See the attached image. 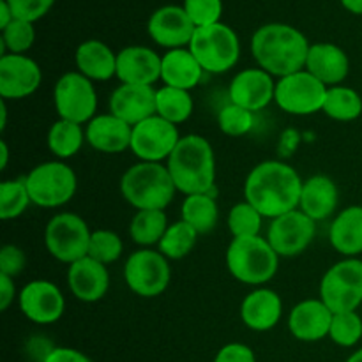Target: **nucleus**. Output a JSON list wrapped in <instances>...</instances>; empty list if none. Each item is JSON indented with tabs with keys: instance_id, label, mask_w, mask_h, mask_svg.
<instances>
[{
	"instance_id": "1",
	"label": "nucleus",
	"mask_w": 362,
	"mask_h": 362,
	"mask_svg": "<svg viewBox=\"0 0 362 362\" xmlns=\"http://www.w3.org/2000/svg\"><path fill=\"white\" fill-rule=\"evenodd\" d=\"M303 184L297 170L286 163L264 161L247 175L244 197L264 218L276 219L299 207Z\"/></svg>"
},
{
	"instance_id": "2",
	"label": "nucleus",
	"mask_w": 362,
	"mask_h": 362,
	"mask_svg": "<svg viewBox=\"0 0 362 362\" xmlns=\"http://www.w3.org/2000/svg\"><path fill=\"white\" fill-rule=\"evenodd\" d=\"M310 46L299 28L286 23L262 25L251 37V53L258 67L279 78L299 73L306 67Z\"/></svg>"
},
{
	"instance_id": "3",
	"label": "nucleus",
	"mask_w": 362,
	"mask_h": 362,
	"mask_svg": "<svg viewBox=\"0 0 362 362\" xmlns=\"http://www.w3.org/2000/svg\"><path fill=\"white\" fill-rule=\"evenodd\" d=\"M166 168L177 191L186 197L211 193L216 182L214 148L200 134H186L168 158Z\"/></svg>"
},
{
	"instance_id": "4",
	"label": "nucleus",
	"mask_w": 362,
	"mask_h": 362,
	"mask_svg": "<svg viewBox=\"0 0 362 362\" xmlns=\"http://www.w3.org/2000/svg\"><path fill=\"white\" fill-rule=\"evenodd\" d=\"M175 184L161 163L140 161L120 179L124 200L138 211H165L175 197Z\"/></svg>"
},
{
	"instance_id": "5",
	"label": "nucleus",
	"mask_w": 362,
	"mask_h": 362,
	"mask_svg": "<svg viewBox=\"0 0 362 362\" xmlns=\"http://www.w3.org/2000/svg\"><path fill=\"white\" fill-rule=\"evenodd\" d=\"M226 267L237 281L258 286L274 278L279 257L264 237H233L226 250Z\"/></svg>"
},
{
	"instance_id": "6",
	"label": "nucleus",
	"mask_w": 362,
	"mask_h": 362,
	"mask_svg": "<svg viewBox=\"0 0 362 362\" xmlns=\"http://www.w3.org/2000/svg\"><path fill=\"white\" fill-rule=\"evenodd\" d=\"M189 52L205 73L221 74L232 69L240 57V41L232 27L226 23L209 25L194 30Z\"/></svg>"
},
{
	"instance_id": "7",
	"label": "nucleus",
	"mask_w": 362,
	"mask_h": 362,
	"mask_svg": "<svg viewBox=\"0 0 362 362\" xmlns=\"http://www.w3.org/2000/svg\"><path fill=\"white\" fill-rule=\"evenodd\" d=\"M32 204L37 207L55 209L62 207L73 200L76 193V173L69 165L62 161L41 163L30 170L25 177Z\"/></svg>"
},
{
	"instance_id": "8",
	"label": "nucleus",
	"mask_w": 362,
	"mask_h": 362,
	"mask_svg": "<svg viewBox=\"0 0 362 362\" xmlns=\"http://www.w3.org/2000/svg\"><path fill=\"white\" fill-rule=\"evenodd\" d=\"M92 232L83 218L73 212L53 216L45 230V244L48 253L62 264H74L88 257Z\"/></svg>"
},
{
	"instance_id": "9",
	"label": "nucleus",
	"mask_w": 362,
	"mask_h": 362,
	"mask_svg": "<svg viewBox=\"0 0 362 362\" xmlns=\"http://www.w3.org/2000/svg\"><path fill=\"white\" fill-rule=\"evenodd\" d=\"M320 299L332 313L356 311L362 304V260L345 258L332 265L320 281Z\"/></svg>"
},
{
	"instance_id": "10",
	"label": "nucleus",
	"mask_w": 362,
	"mask_h": 362,
	"mask_svg": "<svg viewBox=\"0 0 362 362\" xmlns=\"http://www.w3.org/2000/svg\"><path fill=\"white\" fill-rule=\"evenodd\" d=\"M124 279L136 296L145 299L161 296L172 281L168 258L154 250L134 251L124 265Z\"/></svg>"
},
{
	"instance_id": "11",
	"label": "nucleus",
	"mask_w": 362,
	"mask_h": 362,
	"mask_svg": "<svg viewBox=\"0 0 362 362\" xmlns=\"http://www.w3.org/2000/svg\"><path fill=\"white\" fill-rule=\"evenodd\" d=\"M53 101L60 119L81 126L90 122L98 110V94L94 83L78 71H71L60 76L53 90Z\"/></svg>"
},
{
	"instance_id": "12",
	"label": "nucleus",
	"mask_w": 362,
	"mask_h": 362,
	"mask_svg": "<svg viewBox=\"0 0 362 362\" xmlns=\"http://www.w3.org/2000/svg\"><path fill=\"white\" fill-rule=\"evenodd\" d=\"M327 88L313 74L303 69L279 78L276 83L274 101L283 112L290 115H313L324 108Z\"/></svg>"
},
{
	"instance_id": "13",
	"label": "nucleus",
	"mask_w": 362,
	"mask_h": 362,
	"mask_svg": "<svg viewBox=\"0 0 362 362\" xmlns=\"http://www.w3.org/2000/svg\"><path fill=\"white\" fill-rule=\"evenodd\" d=\"M179 141L180 136L175 124L168 122L156 113L133 126L131 151L140 161L161 163L163 159L172 156Z\"/></svg>"
},
{
	"instance_id": "14",
	"label": "nucleus",
	"mask_w": 362,
	"mask_h": 362,
	"mask_svg": "<svg viewBox=\"0 0 362 362\" xmlns=\"http://www.w3.org/2000/svg\"><path fill=\"white\" fill-rule=\"evenodd\" d=\"M315 232L317 226L313 219L296 209L288 214L272 219L269 225L267 240L278 257L292 258L299 257L310 247L315 239Z\"/></svg>"
},
{
	"instance_id": "15",
	"label": "nucleus",
	"mask_w": 362,
	"mask_h": 362,
	"mask_svg": "<svg viewBox=\"0 0 362 362\" xmlns=\"http://www.w3.org/2000/svg\"><path fill=\"white\" fill-rule=\"evenodd\" d=\"M18 306L25 318L39 325L55 324L66 310V299L59 286L46 279H34L21 288Z\"/></svg>"
},
{
	"instance_id": "16",
	"label": "nucleus",
	"mask_w": 362,
	"mask_h": 362,
	"mask_svg": "<svg viewBox=\"0 0 362 362\" xmlns=\"http://www.w3.org/2000/svg\"><path fill=\"white\" fill-rule=\"evenodd\" d=\"M42 81V71L34 59L27 55L0 57V98L6 101L25 99L34 94Z\"/></svg>"
},
{
	"instance_id": "17",
	"label": "nucleus",
	"mask_w": 362,
	"mask_h": 362,
	"mask_svg": "<svg viewBox=\"0 0 362 362\" xmlns=\"http://www.w3.org/2000/svg\"><path fill=\"white\" fill-rule=\"evenodd\" d=\"M194 27L182 6H163L151 14L147 32L156 45L168 49L186 48L193 39Z\"/></svg>"
},
{
	"instance_id": "18",
	"label": "nucleus",
	"mask_w": 362,
	"mask_h": 362,
	"mask_svg": "<svg viewBox=\"0 0 362 362\" xmlns=\"http://www.w3.org/2000/svg\"><path fill=\"white\" fill-rule=\"evenodd\" d=\"M276 83L267 71L260 67L243 69L233 76L228 87L230 103L250 112H260L269 103L274 101Z\"/></svg>"
},
{
	"instance_id": "19",
	"label": "nucleus",
	"mask_w": 362,
	"mask_h": 362,
	"mask_svg": "<svg viewBox=\"0 0 362 362\" xmlns=\"http://www.w3.org/2000/svg\"><path fill=\"white\" fill-rule=\"evenodd\" d=\"M156 88L152 85L122 83L110 95V113L131 127L156 115Z\"/></svg>"
},
{
	"instance_id": "20",
	"label": "nucleus",
	"mask_w": 362,
	"mask_h": 362,
	"mask_svg": "<svg viewBox=\"0 0 362 362\" xmlns=\"http://www.w3.org/2000/svg\"><path fill=\"white\" fill-rule=\"evenodd\" d=\"M332 313L322 299H308L293 306L288 315V329L299 341H320L329 336Z\"/></svg>"
},
{
	"instance_id": "21",
	"label": "nucleus",
	"mask_w": 362,
	"mask_h": 362,
	"mask_svg": "<svg viewBox=\"0 0 362 362\" xmlns=\"http://www.w3.org/2000/svg\"><path fill=\"white\" fill-rule=\"evenodd\" d=\"M117 78L129 85H152L161 80V57L147 46H127L117 53Z\"/></svg>"
},
{
	"instance_id": "22",
	"label": "nucleus",
	"mask_w": 362,
	"mask_h": 362,
	"mask_svg": "<svg viewBox=\"0 0 362 362\" xmlns=\"http://www.w3.org/2000/svg\"><path fill=\"white\" fill-rule=\"evenodd\" d=\"M67 285L71 293L81 303H98L110 288V274L106 265L85 257L69 265Z\"/></svg>"
},
{
	"instance_id": "23",
	"label": "nucleus",
	"mask_w": 362,
	"mask_h": 362,
	"mask_svg": "<svg viewBox=\"0 0 362 362\" xmlns=\"http://www.w3.org/2000/svg\"><path fill=\"white\" fill-rule=\"evenodd\" d=\"M304 69L320 80L325 87H336L349 76L350 60L345 49L338 45L315 42L310 46Z\"/></svg>"
},
{
	"instance_id": "24",
	"label": "nucleus",
	"mask_w": 362,
	"mask_h": 362,
	"mask_svg": "<svg viewBox=\"0 0 362 362\" xmlns=\"http://www.w3.org/2000/svg\"><path fill=\"white\" fill-rule=\"evenodd\" d=\"M133 127L112 113L95 115L85 127V138L92 148L105 154H120L131 148Z\"/></svg>"
},
{
	"instance_id": "25",
	"label": "nucleus",
	"mask_w": 362,
	"mask_h": 362,
	"mask_svg": "<svg viewBox=\"0 0 362 362\" xmlns=\"http://www.w3.org/2000/svg\"><path fill=\"white\" fill-rule=\"evenodd\" d=\"M283 315V300L274 290L257 288L244 297L240 304V318L251 331L265 332L279 324Z\"/></svg>"
},
{
	"instance_id": "26",
	"label": "nucleus",
	"mask_w": 362,
	"mask_h": 362,
	"mask_svg": "<svg viewBox=\"0 0 362 362\" xmlns=\"http://www.w3.org/2000/svg\"><path fill=\"white\" fill-rule=\"evenodd\" d=\"M339 204V189L327 175H313L304 180L300 191L299 211L310 216L313 221H324L334 214Z\"/></svg>"
},
{
	"instance_id": "27",
	"label": "nucleus",
	"mask_w": 362,
	"mask_h": 362,
	"mask_svg": "<svg viewBox=\"0 0 362 362\" xmlns=\"http://www.w3.org/2000/svg\"><path fill=\"white\" fill-rule=\"evenodd\" d=\"M78 73L92 81H106L117 76V53L106 42L88 39L76 48L74 55Z\"/></svg>"
},
{
	"instance_id": "28",
	"label": "nucleus",
	"mask_w": 362,
	"mask_h": 362,
	"mask_svg": "<svg viewBox=\"0 0 362 362\" xmlns=\"http://www.w3.org/2000/svg\"><path fill=\"white\" fill-rule=\"evenodd\" d=\"M204 73L189 48L168 49L161 57V80L166 87L191 90L200 83Z\"/></svg>"
},
{
	"instance_id": "29",
	"label": "nucleus",
	"mask_w": 362,
	"mask_h": 362,
	"mask_svg": "<svg viewBox=\"0 0 362 362\" xmlns=\"http://www.w3.org/2000/svg\"><path fill=\"white\" fill-rule=\"evenodd\" d=\"M331 246L346 258L362 253V207L352 205L339 212L329 230Z\"/></svg>"
},
{
	"instance_id": "30",
	"label": "nucleus",
	"mask_w": 362,
	"mask_h": 362,
	"mask_svg": "<svg viewBox=\"0 0 362 362\" xmlns=\"http://www.w3.org/2000/svg\"><path fill=\"white\" fill-rule=\"evenodd\" d=\"M180 214H182V221H186L200 235H204V233L212 232L218 225L219 209L211 193L189 194L184 200Z\"/></svg>"
},
{
	"instance_id": "31",
	"label": "nucleus",
	"mask_w": 362,
	"mask_h": 362,
	"mask_svg": "<svg viewBox=\"0 0 362 362\" xmlns=\"http://www.w3.org/2000/svg\"><path fill=\"white\" fill-rule=\"evenodd\" d=\"M322 112L338 122H352L362 115V98L357 90L343 85L329 87Z\"/></svg>"
},
{
	"instance_id": "32",
	"label": "nucleus",
	"mask_w": 362,
	"mask_h": 362,
	"mask_svg": "<svg viewBox=\"0 0 362 362\" xmlns=\"http://www.w3.org/2000/svg\"><path fill=\"white\" fill-rule=\"evenodd\" d=\"M85 140L83 126L71 120H57L48 131V148L59 159H69L78 154Z\"/></svg>"
},
{
	"instance_id": "33",
	"label": "nucleus",
	"mask_w": 362,
	"mask_h": 362,
	"mask_svg": "<svg viewBox=\"0 0 362 362\" xmlns=\"http://www.w3.org/2000/svg\"><path fill=\"white\" fill-rule=\"evenodd\" d=\"M156 112L172 124H182L193 113V98L189 90L175 87H161L156 92Z\"/></svg>"
},
{
	"instance_id": "34",
	"label": "nucleus",
	"mask_w": 362,
	"mask_h": 362,
	"mask_svg": "<svg viewBox=\"0 0 362 362\" xmlns=\"http://www.w3.org/2000/svg\"><path fill=\"white\" fill-rule=\"evenodd\" d=\"M168 226L165 211H138L131 219L129 235L138 246L148 247L161 243Z\"/></svg>"
},
{
	"instance_id": "35",
	"label": "nucleus",
	"mask_w": 362,
	"mask_h": 362,
	"mask_svg": "<svg viewBox=\"0 0 362 362\" xmlns=\"http://www.w3.org/2000/svg\"><path fill=\"white\" fill-rule=\"evenodd\" d=\"M198 235L200 233L193 226L187 225L186 221L173 223L163 235L161 243L158 244L159 253L165 255L168 260H182L197 246Z\"/></svg>"
},
{
	"instance_id": "36",
	"label": "nucleus",
	"mask_w": 362,
	"mask_h": 362,
	"mask_svg": "<svg viewBox=\"0 0 362 362\" xmlns=\"http://www.w3.org/2000/svg\"><path fill=\"white\" fill-rule=\"evenodd\" d=\"M28 204H32L25 179L4 180L0 184V218L4 221L16 219L27 211Z\"/></svg>"
},
{
	"instance_id": "37",
	"label": "nucleus",
	"mask_w": 362,
	"mask_h": 362,
	"mask_svg": "<svg viewBox=\"0 0 362 362\" xmlns=\"http://www.w3.org/2000/svg\"><path fill=\"white\" fill-rule=\"evenodd\" d=\"M35 41L34 23L23 20H13L0 35V57L7 55V52L14 55H23L32 48Z\"/></svg>"
},
{
	"instance_id": "38",
	"label": "nucleus",
	"mask_w": 362,
	"mask_h": 362,
	"mask_svg": "<svg viewBox=\"0 0 362 362\" xmlns=\"http://www.w3.org/2000/svg\"><path fill=\"white\" fill-rule=\"evenodd\" d=\"M262 219H264V216L250 202H240L230 209L228 228L233 237L260 235Z\"/></svg>"
},
{
	"instance_id": "39",
	"label": "nucleus",
	"mask_w": 362,
	"mask_h": 362,
	"mask_svg": "<svg viewBox=\"0 0 362 362\" xmlns=\"http://www.w3.org/2000/svg\"><path fill=\"white\" fill-rule=\"evenodd\" d=\"M329 338L343 349L357 345L362 338V318L357 315V311L334 313Z\"/></svg>"
},
{
	"instance_id": "40",
	"label": "nucleus",
	"mask_w": 362,
	"mask_h": 362,
	"mask_svg": "<svg viewBox=\"0 0 362 362\" xmlns=\"http://www.w3.org/2000/svg\"><path fill=\"white\" fill-rule=\"evenodd\" d=\"M124 251L122 239L112 230H95L92 232L88 244V257L101 262L103 265L113 264L120 258Z\"/></svg>"
},
{
	"instance_id": "41",
	"label": "nucleus",
	"mask_w": 362,
	"mask_h": 362,
	"mask_svg": "<svg viewBox=\"0 0 362 362\" xmlns=\"http://www.w3.org/2000/svg\"><path fill=\"white\" fill-rule=\"evenodd\" d=\"M253 112L237 106L233 103L223 106L218 113V126L228 136H244L253 129Z\"/></svg>"
},
{
	"instance_id": "42",
	"label": "nucleus",
	"mask_w": 362,
	"mask_h": 362,
	"mask_svg": "<svg viewBox=\"0 0 362 362\" xmlns=\"http://www.w3.org/2000/svg\"><path fill=\"white\" fill-rule=\"evenodd\" d=\"M182 7L197 28L221 21L223 0H184Z\"/></svg>"
},
{
	"instance_id": "43",
	"label": "nucleus",
	"mask_w": 362,
	"mask_h": 362,
	"mask_svg": "<svg viewBox=\"0 0 362 362\" xmlns=\"http://www.w3.org/2000/svg\"><path fill=\"white\" fill-rule=\"evenodd\" d=\"M14 14V20L35 23L49 13L55 0H6Z\"/></svg>"
},
{
	"instance_id": "44",
	"label": "nucleus",
	"mask_w": 362,
	"mask_h": 362,
	"mask_svg": "<svg viewBox=\"0 0 362 362\" xmlns=\"http://www.w3.org/2000/svg\"><path fill=\"white\" fill-rule=\"evenodd\" d=\"M27 264V257H25L23 250H20L14 244H6L0 250V274L9 276V278H16L21 274Z\"/></svg>"
},
{
	"instance_id": "45",
	"label": "nucleus",
	"mask_w": 362,
	"mask_h": 362,
	"mask_svg": "<svg viewBox=\"0 0 362 362\" xmlns=\"http://www.w3.org/2000/svg\"><path fill=\"white\" fill-rule=\"evenodd\" d=\"M214 362H257V357L247 345L228 343L216 354Z\"/></svg>"
},
{
	"instance_id": "46",
	"label": "nucleus",
	"mask_w": 362,
	"mask_h": 362,
	"mask_svg": "<svg viewBox=\"0 0 362 362\" xmlns=\"http://www.w3.org/2000/svg\"><path fill=\"white\" fill-rule=\"evenodd\" d=\"M42 362H92L85 354H81L80 350L67 349V346H57L52 349V352L46 356V359Z\"/></svg>"
},
{
	"instance_id": "47",
	"label": "nucleus",
	"mask_w": 362,
	"mask_h": 362,
	"mask_svg": "<svg viewBox=\"0 0 362 362\" xmlns=\"http://www.w3.org/2000/svg\"><path fill=\"white\" fill-rule=\"evenodd\" d=\"M299 140H300V134L297 133L296 129H286L285 133L281 134V138H279V145H278L279 156H283V158L292 156L293 151L299 147Z\"/></svg>"
},
{
	"instance_id": "48",
	"label": "nucleus",
	"mask_w": 362,
	"mask_h": 362,
	"mask_svg": "<svg viewBox=\"0 0 362 362\" xmlns=\"http://www.w3.org/2000/svg\"><path fill=\"white\" fill-rule=\"evenodd\" d=\"M14 296H16V288H14L13 278L0 274V310H9V306L14 300Z\"/></svg>"
},
{
	"instance_id": "49",
	"label": "nucleus",
	"mask_w": 362,
	"mask_h": 362,
	"mask_svg": "<svg viewBox=\"0 0 362 362\" xmlns=\"http://www.w3.org/2000/svg\"><path fill=\"white\" fill-rule=\"evenodd\" d=\"M13 20H14V14L13 11H11L9 4H7L6 0H0V30H4V28H6Z\"/></svg>"
},
{
	"instance_id": "50",
	"label": "nucleus",
	"mask_w": 362,
	"mask_h": 362,
	"mask_svg": "<svg viewBox=\"0 0 362 362\" xmlns=\"http://www.w3.org/2000/svg\"><path fill=\"white\" fill-rule=\"evenodd\" d=\"M339 2H341V6L345 7L349 13L362 16V0H339Z\"/></svg>"
},
{
	"instance_id": "51",
	"label": "nucleus",
	"mask_w": 362,
	"mask_h": 362,
	"mask_svg": "<svg viewBox=\"0 0 362 362\" xmlns=\"http://www.w3.org/2000/svg\"><path fill=\"white\" fill-rule=\"evenodd\" d=\"M7 163H9V147L6 140H0V170H6Z\"/></svg>"
},
{
	"instance_id": "52",
	"label": "nucleus",
	"mask_w": 362,
	"mask_h": 362,
	"mask_svg": "<svg viewBox=\"0 0 362 362\" xmlns=\"http://www.w3.org/2000/svg\"><path fill=\"white\" fill-rule=\"evenodd\" d=\"M6 99H0V129H6L7 126V105Z\"/></svg>"
},
{
	"instance_id": "53",
	"label": "nucleus",
	"mask_w": 362,
	"mask_h": 362,
	"mask_svg": "<svg viewBox=\"0 0 362 362\" xmlns=\"http://www.w3.org/2000/svg\"><path fill=\"white\" fill-rule=\"evenodd\" d=\"M346 362H362V349L357 350V352H354L352 356L346 359Z\"/></svg>"
}]
</instances>
